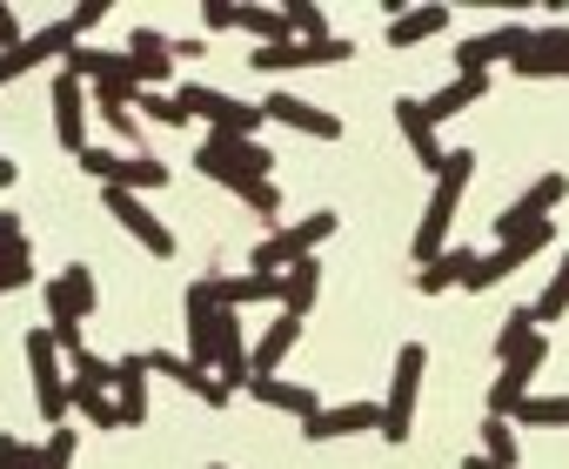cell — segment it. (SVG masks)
<instances>
[{
    "instance_id": "1",
    "label": "cell",
    "mask_w": 569,
    "mask_h": 469,
    "mask_svg": "<svg viewBox=\"0 0 569 469\" xmlns=\"http://www.w3.org/2000/svg\"><path fill=\"white\" fill-rule=\"evenodd\" d=\"M469 174H476V148H449V154H442V168H436L429 208H422V221H416V242H409L416 269H429V262L449 249V228H456V208H462V188H469Z\"/></svg>"
},
{
    "instance_id": "2",
    "label": "cell",
    "mask_w": 569,
    "mask_h": 469,
    "mask_svg": "<svg viewBox=\"0 0 569 469\" xmlns=\"http://www.w3.org/2000/svg\"><path fill=\"white\" fill-rule=\"evenodd\" d=\"M336 228H342V214H336V208H316V214H302V221L268 228V242H254V249H248V276H281V269L309 262Z\"/></svg>"
},
{
    "instance_id": "3",
    "label": "cell",
    "mask_w": 569,
    "mask_h": 469,
    "mask_svg": "<svg viewBox=\"0 0 569 469\" xmlns=\"http://www.w3.org/2000/svg\"><path fill=\"white\" fill-rule=\"evenodd\" d=\"M94 276H88V262H68L54 282H48V336H54V349H61V362H74L88 342H81V329H88V316H94Z\"/></svg>"
},
{
    "instance_id": "4",
    "label": "cell",
    "mask_w": 569,
    "mask_h": 469,
    "mask_svg": "<svg viewBox=\"0 0 569 469\" xmlns=\"http://www.w3.org/2000/svg\"><path fill=\"white\" fill-rule=\"evenodd\" d=\"M174 108L188 121H208V134H234V141H254L261 134V101H241L228 88H174Z\"/></svg>"
},
{
    "instance_id": "5",
    "label": "cell",
    "mask_w": 569,
    "mask_h": 469,
    "mask_svg": "<svg viewBox=\"0 0 569 469\" xmlns=\"http://www.w3.org/2000/svg\"><path fill=\"white\" fill-rule=\"evenodd\" d=\"M268 168H274L268 141H234V134H208V141L194 148V174L221 181L228 194H234V188H248V181H268Z\"/></svg>"
},
{
    "instance_id": "6",
    "label": "cell",
    "mask_w": 569,
    "mask_h": 469,
    "mask_svg": "<svg viewBox=\"0 0 569 469\" xmlns=\"http://www.w3.org/2000/svg\"><path fill=\"white\" fill-rule=\"evenodd\" d=\"M422 369H429V349L422 342H402L396 349V369H389V396H382V442H409V429H416V396H422Z\"/></svg>"
},
{
    "instance_id": "7",
    "label": "cell",
    "mask_w": 569,
    "mask_h": 469,
    "mask_svg": "<svg viewBox=\"0 0 569 469\" xmlns=\"http://www.w3.org/2000/svg\"><path fill=\"white\" fill-rule=\"evenodd\" d=\"M542 362H549V336H542V329H529V336L502 356V369H496V382H489V416H502V422H509V409L536 389V369H542Z\"/></svg>"
},
{
    "instance_id": "8",
    "label": "cell",
    "mask_w": 569,
    "mask_h": 469,
    "mask_svg": "<svg viewBox=\"0 0 569 469\" xmlns=\"http://www.w3.org/2000/svg\"><path fill=\"white\" fill-rule=\"evenodd\" d=\"M28 376H34V409L48 429L68 422V376H61V349L48 329H28Z\"/></svg>"
},
{
    "instance_id": "9",
    "label": "cell",
    "mask_w": 569,
    "mask_h": 469,
    "mask_svg": "<svg viewBox=\"0 0 569 469\" xmlns=\"http://www.w3.org/2000/svg\"><path fill=\"white\" fill-rule=\"evenodd\" d=\"M68 48H81V34H74V21L61 14V21H48L41 34H28L21 48L0 54V88H14L21 74H34V68H48V61H68Z\"/></svg>"
},
{
    "instance_id": "10",
    "label": "cell",
    "mask_w": 569,
    "mask_h": 469,
    "mask_svg": "<svg viewBox=\"0 0 569 469\" xmlns=\"http://www.w3.org/2000/svg\"><path fill=\"white\" fill-rule=\"evenodd\" d=\"M529 34H536V28H522V21H502V28H489V34H462V41H456V74L509 68V61L529 48Z\"/></svg>"
},
{
    "instance_id": "11",
    "label": "cell",
    "mask_w": 569,
    "mask_h": 469,
    "mask_svg": "<svg viewBox=\"0 0 569 469\" xmlns=\"http://www.w3.org/2000/svg\"><path fill=\"white\" fill-rule=\"evenodd\" d=\"M101 201H108V214L134 234V242H141L154 262H168V256H174V228H168V221H161L141 194H128V188H101Z\"/></svg>"
},
{
    "instance_id": "12",
    "label": "cell",
    "mask_w": 569,
    "mask_h": 469,
    "mask_svg": "<svg viewBox=\"0 0 569 469\" xmlns=\"http://www.w3.org/2000/svg\"><path fill=\"white\" fill-rule=\"evenodd\" d=\"M356 48L349 41H281V48H254V74H309V68H342Z\"/></svg>"
},
{
    "instance_id": "13",
    "label": "cell",
    "mask_w": 569,
    "mask_h": 469,
    "mask_svg": "<svg viewBox=\"0 0 569 469\" xmlns=\"http://www.w3.org/2000/svg\"><path fill=\"white\" fill-rule=\"evenodd\" d=\"M569 194V174H536L502 214H496V242H509V234H522V228H536V221H549L556 214V201Z\"/></svg>"
},
{
    "instance_id": "14",
    "label": "cell",
    "mask_w": 569,
    "mask_h": 469,
    "mask_svg": "<svg viewBox=\"0 0 569 469\" xmlns=\"http://www.w3.org/2000/svg\"><path fill=\"white\" fill-rule=\"evenodd\" d=\"M261 121H281V128H296V134H309V141H342V121H336L329 108L302 101L296 88H274V94L261 101Z\"/></svg>"
},
{
    "instance_id": "15",
    "label": "cell",
    "mask_w": 569,
    "mask_h": 469,
    "mask_svg": "<svg viewBox=\"0 0 569 469\" xmlns=\"http://www.w3.org/2000/svg\"><path fill=\"white\" fill-rule=\"evenodd\" d=\"M181 322H188V362H201V369H208V356H214V329H221L214 276H208V282H188V296H181Z\"/></svg>"
},
{
    "instance_id": "16",
    "label": "cell",
    "mask_w": 569,
    "mask_h": 469,
    "mask_svg": "<svg viewBox=\"0 0 569 469\" xmlns=\"http://www.w3.org/2000/svg\"><path fill=\"white\" fill-rule=\"evenodd\" d=\"M522 81H569V28H536L529 48L509 61Z\"/></svg>"
},
{
    "instance_id": "17",
    "label": "cell",
    "mask_w": 569,
    "mask_h": 469,
    "mask_svg": "<svg viewBox=\"0 0 569 469\" xmlns=\"http://www.w3.org/2000/svg\"><path fill=\"white\" fill-rule=\"evenodd\" d=\"M141 362H148V376H168V382H181L188 396H201L208 409H228V389L201 369V362H188V356H174V349H141Z\"/></svg>"
},
{
    "instance_id": "18",
    "label": "cell",
    "mask_w": 569,
    "mask_h": 469,
    "mask_svg": "<svg viewBox=\"0 0 569 469\" xmlns=\"http://www.w3.org/2000/svg\"><path fill=\"white\" fill-rule=\"evenodd\" d=\"M369 429H382V402H342V409L322 402V409L302 422L309 442H342V436H369Z\"/></svg>"
},
{
    "instance_id": "19",
    "label": "cell",
    "mask_w": 569,
    "mask_h": 469,
    "mask_svg": "<svg viewBox=\"0 0 569 469\" xmlns=\"http://www.w3.org/2000/svg\"><path fill=\"white\" fill-rule=\"evenodd\" d=\"M248 402L254 409H281V416H302V422L322 409V396L309 382H289V376H248Z\"/></svg>"
},
{
    "instance_id": "20",
    "label": "cell",
    "mask_w": 569,
    "mask_h": 469,
    "mask_svg": "<svg viewBox=\"0 0 569 469\" xmlns=\"http://www.w3.org/2000/svg\"><path fill=\"white\" fill-rule=\"evenodd\" d=\"M54 134H61V148L68 154H81L88 148V88L61 68L54 74Z\"/></svg>"
},
{
    "instance_id": "21",
    "label": "cell",
    "mask_w": 569,
    "mask_h": 469,
    "mask_svg": "<svg viewBox=\"0 0 569 469\" xmlns=\"http://www.w3.org/2000/svg\"><path fill=\"white\" fill-rule=\"evenodd\" d=\"M108 396H114L121 429H141V422H148V409H154V402H148V362H141V356H121V362H114V389H108Z\"/></svg>"
},
{
    "instance_id": "22",
    "label": "cell",
    "mask_w": 569,
    "mask_h": 469,
    "mask_svg": "<svg viewBox=\"0 0 569 469\" xmlns=\"http://www.w3.org/2000/svg\"><path fill=\"white\" fill-rule=\"evenodd\" d=\"M296 342H302V322H296V316H274V322L261 329V342L248 349V376H281V362L296 356Z\"/></svg>"
},
{
    "instance_id": "23",
    "label": "cell",
    "mask_w": 569,
    "mask_h": 469,
    "mask_svg": "<svg viewBox=\"0 0 569 469\" xmlns=\"http://www.w3.org/2000/svg\"><path fill=\"white\" fill-rule=\"evenodd\" d=\"M128 61L141 68L148 94H161V88L174 81V54H168V34H161V28H134V34H128Z\"/></svg>"
},
{
    "instance_id": "24",
    "label": "cell",
    "mask_w": 569,
    "mask_h": 469,
    "mask_svg": "<svg viewBox=\"0 0 569 469\" xmlns=\"http://www.w3.org/2000/svg\"><path fill=\"white\" fill-rule=\"evenodd\" d=\"M396 128H402V141H409V154H416V161H422V168L436 174L449 148H442V134L429 128V114H422V101H409V94H402V101H396Z\"/></svg>"
},
{
    "instance_id": "25",
    "label": "cell",
    "mask_w": 569,
    "mask_h": 469,
    "mask_svg": "<svg viewBox=\"0 0 569 469\" xmlns=\"http://www.w3.org/2000/svg\"><path fill=\"white\" fill-rule=\"evenodd\" d=\"M316 296H322V262H316V256H309V262H296V269H281V316L309 322Z\"/></svg>"
},
{
    "instance_id": "26",
    "label": "cell",
    "mask_w": 569,
    "mask_h": 469,
    "mask_svg": "<svg viewBox=\"0 0 569 469\" xmlns=\"http://www.w3.org/2000/svg\"><path fill=\"white\" fill-rule=\"evenodd\" d=\"M482 94H489V74H456L442 94H429V101H422V114H429V128H442V121H456L462 108H476Z\"/></svg>"
},
{
    "instance_id": "27",
    "label": "cell",
    "mask_w": 569,
    "mask_h": 469,
    "mask_svg": "<svg viewBox=\"0 0 569 469\" xmlns=\"http://www.w3.org/2000/svg\"><path fill=\"white\" fill-rule=\"evenodd\" d=\"M469 269H476V249H442L429 269H416V282H422V296H449V289H469Z\"/></svg>"
},
{
    "instance_id": "28",
    "label": "cell",
    "mask_w": 569,
    "mask_h": 469,
    "mask_svg": "<svg viewBox=\"0 0 569 469\" xmlns=\"http://www.w3.org/2000/svg\"><path fill=\"white\" fill-rule=\"evenodd\" d=\"M429 34H449V8H402L382 41H389V48H422Z\"/></svg>"
},
{
    "instance_id": "29",
    "label": "cell",
    "mask_w": 569,
    "mask_h": 469,
    "mask_svg": "<svg viewBox=\"0 0 569 469\" xmlns=\"http://www.w3.org/2000/svg\"><path fill=\"white\" fill-rule=\"evenodd\" d=\"M509 422L516 429H569V396H522L516 409H509Z\"/></svg>"
},
{
    "instance_id": "30",
    "label": "cell",
    "mask_w": 569,
    "mask_h": 469,
    "mask_svg": "<svg viewBox=\"0 0 569 469\" xmlns=\"http://www.w3.org/2000/svg\"><path fill=\"white\" fill-rule=\"evenodd\" d=\"M234 28H241V34H254L261 48H281V41H296V34H289V14H281V8H248V0L234 8Z\"/></svg>"
},
{
    "instance_id": "31",
    "label": "cell",
    "mask_w": 569,
    "mask_h": 469,
    "mask_svg": "<svg viewBox=\"0 0 569 469\" xmlns=\"http://www.w3.org/2000/svg\"><path fill=\"white\" fill-rule=\"evenodd\" d=\"M522 309H529V322H536V329H549V322H562V316H569V256L556 262L549 289H542L536 302H522Z\"/></svg>"
},
{
    "instance_id": "32",
    "label": "cell",
    "mask_w": 569,
    "mask_h": 469,
    "mask_svg": "<svg viewBox=\"0 0 569 469\" xmlns=\"http://www.w3.org/2000/svg\"><path fill=\"white\" fill-rule=\"evenodd\" d=\"M114 188H128V194H154V188H168V161H154V154H121V174H114Z\"/></svg>"
},
{
    "instance_id": "33",
    "label": "cell",
    "mask_w": 569,
    "mask_h": 469,
    "mask_svg": "<svg viewBox=\"0 0 569 469\" xmlns=\"http://www.w3.org/2000/svg\"><path fill=\"white\" fill-rule=\"evenodd\" d=\"M88 416L94 429H121V416H114V396L108 389H88V382H68V416Z\"/></svg>"
},
{
    "instance_id": "34",
    "label": "cell",
    "mask_w": 569,
    "mask_h": 469,
    "mask_svg": "<svg viewBox=\"0 0 569 469\" xmlns=\"http://www.w3.org/2000/svg\"><path fill=\"white\" fill-rule=\"evenodd\" d=\"M482 462H496V469H516L522 462V449H516V422H502V416H489L482 422V449H476Z\"/></svg>"
},
{
    "instance_id": "35",
    "label": "cell",
    "mask_w": 569,
    "mask_h": 469,
    "mask_svg": "<svg viewBox=\"0 0 569 469\" xmlns=\"http://www.w3.org/2000/svg\"><path fill=\"white\" fill-rule=\"evenodd\" d=\"M281 14H289V34H296V41H336V34H329V14L316 8V0H289Z\"/></svg>"
},
{
    "instance_id": "36",
    "label": "cell",
    "mask_w": 569,
    "mask_h": 469,
    "mask_svg": "<svg viewBox=\"0 0 569 469\" xmlns=\"http://www.w3.org/2000/svg\"><path fill=\"white\" fill-rule=\"evenodd\" d=\"M68 462H74V429H68V422L48 429L41 449H28V469H68Z\"/></svg>"
},
{
    "instance_id": "37",
    "label": "cell",
    "mask_w": 569,
    "mask_h": 469,
    "mask_svg": "<svg viewBox=\"0 0 569 469\" xmlns=\"http://www.w3.org/2000/svg\"><path fill=\"white\" fill-rule=\"evenodd\" d=\"M234 194H241L261 221H274V228H281V188H274V181H248V188H234Z\"/></svg>"
},
{
    "instance_id": "38",
    "label": "cell",
    "mask_w": 569,
    "mask_h": 469,
    "mask_svg": "<svg viewBox=\"0 0 569 469\" xmlns=\"http://www.w3.org/2000/svg\"><path fill=\"white\" fill-rule=\"evenodd\" d=\"M134 108H141V121H154V128H181L188 114L174 108V94H134Z\"/></svg>"
},
{
    "instance_id": "39",
    "label": "cell",
    "mask_w": 569,
    "mask_h": 469,
    "mask_svg": "<svg viewBox=\"0 0 569 469\" xmlns=\"http://www.w3.org/2000/svg\"><path fill=\"white\" fill-rule=\"evenodd\" d=\"M14 256H34V249H28V228H21V214H8V208H0V262H14Z\"/></svg>"
},
{
    "instance_id": "40",
    "label": "cell",
    "mask_w": 569,
    "mask_h": 469,
    "mask_svg": "<svg viewBox=\"0 0 569 469\" xmlns=\"http://www.w3.org/2000/svg\"><path fill=\"white\" fill-rule=\"evenodd\" d=\"M101 121H108L121 141H141V114H134V101H114V108H101Z\"/></svg>"
},
{
    "instance_id": "41",
    "label": "cell",
    "mask_w": 569,
    "mask_h": 469,
    "mask_svg": "<svg viewBox=\"0 0 569 469\" xmlns=\"http://www.w3.org/2000/svg\"><path fill=\"white\" fill-rule=\"evenodd\" d=\"M529 329H536V322H529V309H516V316H509V322L496 329V362H502V356H509V349H516V342H522Z\"/></svg>"
},
{
    "instance_id": "42",
    "label": "cell",
    "mask_w": 569,
    "mask_h": 469,
    "mask_svg": "<svg viewBox=\"0 0 569 469\" xmlns=\"http://www.w3.org/2000/svg\"><path fill=\"white\" fill-rule=\"evenodd\" d=\"M34 282V256H14V262H0V296H14Z\"/></svg>"
},
{
    "instance_id": "43",
    "label": "cell",
    "mask_w": 569,
    "mask_h": 469,
    "mask_svg": "<svg viewBox=\"0 0 569 469\" xmlns=\"http://www.w3.org/2000/svg\"><path fill=\"white\" fill-rule=\"evenodd\" d=\"M101 14H108V0H81V8H68V21H74V34H88V28H101Z\"/></svg>"
},
{
    "instance_id": "44",
    "label": "cell",
    "mask_w": 569,
    "mask_h": 469,
    "mask_svg": "<svg viewBox=\"0 0 569 469\" xmlns=\"http://www.w3.org/2000/svg\"><path fill=\"white\" fill-rule=\"evenodd\" d=\"M28 449H34V442H21V436H0V469H28Z\"/></svg>"
},
{
    "instance_id": "45",
    "label": "cell",
    "mask_w": 569,
    "mask_h": 469,
    "mask_svg": "<svg viewBox=\"0 0 569 469\" xmlns=\"http://www.w3.org/2000/svg\"><path fill=\"white\" fill-rule=\"evenodd\" d=\"M28 34H21V14L14 8H0V54H8V48H21Z\"/></svg>"
},
{
    "instance_id": "46",
    "label": "cell",
    "mask_w": 569,
    "mask_h": 469,
    "mask_svg": "<svg viewBox=\"0 0 569 469\" xmlns=\"http://www.w3.org/2000/svg\"><path fill=\"white\" fill-rule=\"evenodd\" d=\"M201 21H208V28H234V0H208Z\"/></svg>"
},
{
    "instance_id": "47",
    "label": "cell",
    "mask_w": 569,
    "mask_h": 469,
    "mask_svg": "<svg viewBox=\"0 0 569 469\" xmlns=\"http://www.w3.org/2000/svg\"><path fill=\"white\" fill-rule=\"evenodd\" d=\"M168 54H174V61H201V54H208V41H201V34H188V41H168Z\"/></svg>"
},
{
    "instance_id": "48",
    "label": "cell",
    "mask_w": 569,
    "mask_h": 469,
    "mask_svg": "<svg viewBox=\"0 0 569 469\" xmlns=\"http://www.w3.org/2000/svg\"><path fill=\"white\" fill-rule=\"evenodd\" d=\"M14 181H21V168H14L8 154H0V188H14Z\"/></svg>"
},
{
    "instance_id": "49",
    "label": "cell",
    "mask_w": 569,
    "mask_h": 469,
    "mask_svg": "<svg viewBox=\"0 0 569 469\" xmlns=\"http://www.w3.org/2000/svg\"><path fill=\"white\" fill-rule=\"evenodd\" d=\"M208 469H228V462H208Z\"/></svg>"
}]
</instances>
